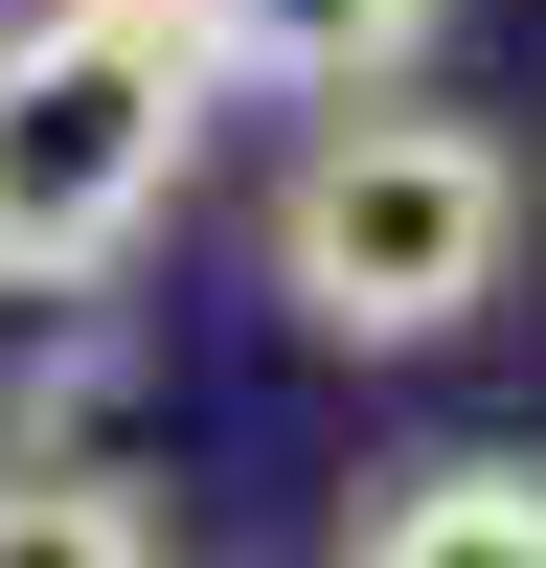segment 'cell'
<instances>
[{"label": "cell", "instance_id": "6da1fadb", "mask_svg": "<svg viewBox=\"0 0 546 568\" xmlns=\"http://www.w3.org/2000/svg\"><path fill=\"white\" fill-rule=\"evenodd\" d=\"M524 273V160H501L478 114H433V91H318V136H296V182H273V296L318 318V342H364V364H410V342H455V318Z\"/></svg>", "mask_w": 546, "mask_h": 568}, {"label": "cell", "instance_id": "7a4b0ae2", "mask_svg": "<svg viewBox=\"0 0 546 568\" xmlns=\"http://www.w3.org/2000/svg\"><path fill=\"white\" fill-rule=\"evenodd\" d=\"M228 91L160 0H23L0 23V273H136Z\"/></svg>", "mask_w": 546, "mask_h": 568}, {"label": "cell", "instance_id": "3957f363", "mask_svg": "<svg viewBox=\"0 0 546 568\" xmlns=\"http://www.w3.org/2000/svg\"><path fill=\"white\" fill-rule=\"evenodd\" d=\"M160 23H182V69H205V91H273V114H318V91L433 69V23H455V0H160Z\"/></svg>", "mask_w": 546, "mask_h": 568}, {"label": "cell", "instance_id": "277c9868", "mask_svg": "<svg viewBox=\"0 0 546 568\" xmlns=\"http://www.w3.org/2000/svg\"><path fill=\"white\" fill-rule=\"evenodd\" d=\"M114 409V273H0V455H91Z\"/></svg>", "mask_w": 546, "mask_h": 568}, {"label": "cell", "instance_id": "5b68a950", "mask_svg": "<svg viewBox=\"0 0 546 568\" xmlns=\"http://www.w3.org/2000/svg\"><path fill=\"white\" fill-rule=\"evenodd\" d=\"M342 546L364 568H546V455H433V478L364 500Z\"/></svg>", "mask_w": 546, "mask_h": 568}, {"label": "cell", "instance_id": "8992f818", "mask_svg": "<svg viewBox=\"0 0 546 568\" xmlns=\"http://www.w3.org/2000/svg\"><path fill=\"white\" fill-rule=\"evenodd\" d=\"M182 524L160 500H114L91 455H0V568H160Z\"/></svg>", "mask_w": 546, "mask_h": 568}]
</instances>
